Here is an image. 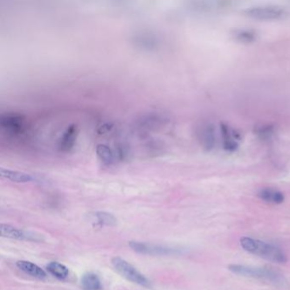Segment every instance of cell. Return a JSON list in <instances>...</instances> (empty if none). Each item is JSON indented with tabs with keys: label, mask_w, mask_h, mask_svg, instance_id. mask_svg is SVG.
I'll use <instances>...</instances> for the list:
<instances>
[{
	"label": "cell",
	"mask_w": 290,
	"mask_h": 290,
	"mask_svg": "<svg viewBox=\"0 0 290 290\" xmlns=\"http://www.w3.org/2000/svg\"><path fill=\"white\" fill-rule=\"evenodd\" d=\"M113 267L120 275L128 279V281L134 284H139L143 287H150V282L147 278L136 270L135 267L129 264L128 261L120 257H114L112 259Z\"/></svg>",
	"instance_id": "3957f363"
},
{
	"label": "cell",
	"mask_w": 290,
	"mask_h": 290,
	"mask_svg": "<svg viewBox=\"0 0 290 290\" xmlns=\"http://www.w3.org/2000/svg\"><path fill=\"white\" fill-rule=\"evenodd\" d=\"M0 127L9 136L22 135L27 128V121L24 117L16 113H7L0 119Z\"/></svg>",
	"instance_id": "277c9868"
},
{
	"label": "cell",
	"mask_w": 290,
	"mask_h": 290,
	"mask_svg": "<svg viewBox=\"0 0 290 290\" xmlns=\"http://www.w3.org/2000/svg\"><path fill=\"white\" fill-rule=\"evenodd\" d=\"M96 152L99 159H101V163L106 165H111L114 164L116 157L114 155L110 147L105 145V144H100L96 147Z\"/></svg>",
	"instance_id": "2e32d148"
},
{
	"label": "cell",
	"mask_w": 290,
	"mask_h": 290,
	"mask_svg": "<svg viewBox=\"0 0 290 290\" xmlns=\"http://www.w3.org/2000/svg\"><path fill=\"white\" fill-rule=\"evenodd\" d=\"M16 266L18 267L21 271L25 272L26 274L32 276L36 278H44L46 277V272L43 271V269L40 266L35 265L34 263L27 260H20L16 263Z\"/></svg>",
	"instance_id": "7c38bea8"
},
{
	"label": "cell",
	"mask_w": 290,
	"mask_h": 290,
	"mask_svg": "<svg viewBox=\"0 0 290 290\" xmlns=\"http://www.w3.org/2000/svg\"><path fill=\"white\" fill-rule=\"evenodd\" d=\"M47 270L51 275L59 279H65L67 278V276L69 275V270L67 266L56 261H53L48 264Z\"/></svg>",
	"instance_id": "e0dca14e"
},
{
	"label": "cell",
	"mask_w": 290,
	"mask_h": 290,
	"mask_svg": "<svg viewBox=\"0 0 290 290\" xmlns=\"http://www.w3.org/2000/svg\"><path fill=\"white\" fill-rule=\"evenodd\" d=\"M198 137L202 147L207 151H211L215 147L216 141L215 128L214 125L208 122L201 124L198 129Z\"/></svg>",
	"instance_id": "8992f818"
},
{
	"label": "cell",
	"mask_w": 290,
	"mask_h": 290,
	"mask_svg": "<svg viewBox=\"0 0 290 290\" xmlns=\"http://www.w3.org/2000/svg\"><path fill=\"white\" fill-rule=\"evenodd\" d=\"M0 174H1V176L4 179L11 180L14 182H19V183H24V182H29V181L34 180V177L32 175L26 174V173H22V172L13 171V170L1 168Z\"/></svg>",
	"instance_id": "4fadbf2b"
},
{
	"label": "cell",
	"mask_w": 290,
	"mask_h": 290,
	"mask_svg": "<svg viewBox=\"0 0 290 290\" xmlns=\"http://www.w3.org/2000/svg\"><path fill=\"white\" fill-rule=\"evenodd\" d=\"M228 268L234 274L246 278H256L273 283L281 280V275H279L278 272L270 268L253 267L244 265H230Z\"/></svg>",
	"instance_id": "7a4b0ae2"
},
{
	"label": "cell",
	"mask_w": 290,
	"mask_h": 290,
	"mask_svg": "<svg viewBox=\"0 0 290 290\" xmlns=\"http://www.w3.org/2000/svg\"><path fill=\"white\" fill-rule=\"evenodd\" d=\"M253 131L261 140H268L274 133V127L271 124H259L254 128Z\"/></svg>",
	"instance_id": "ac0fdd59"
},
{
	"label": "cell",
	"mask_w": 290,
	"mask_h": 290,
	"mask_svg": "<svg viewBox=\"0 0 290 290\" xmlns=\"http://www.w3.org/2000/svg\"><path fill=\"white\" fill-rule=\"evenodd\" d=\"M244 14L256 20H277L284 15V9L276 5L251 7L245 9Z\"/></svg>",
	"instance_id": "5b68a950"
},
{
	"label": "cell",
	"mask_w": 290,
	"mask_h": 290,
	"mask_svg": "<svg viewBox=\"0 0 290 290\" xmlns=\"http://www.w3.org/2000/svg\"><path fill=\"white\" fill-rule=\"evenodd\" d=\"M129 246L134 249L135 252L144 254H157V255H165L169 253H174V250L168 248L156 246V245H148L145 243L140 242L131 241L129 243Z\"/></svg>",
	"instance_id": "9c48e42d"
},
{
	"label": "cell",
	"mask_w": 290,
	"mask_h": 290,
	"mask_svg": "<svg viewBox=\"0 0 290 290\" xmlns=\"http://www.w3.org/2000/svg\"><path fill=\"white\" fill-rule=\"evenodd\" d=\"M220 127L224 149L226 152H235L239 147L238 141L241 139V135L225 123L220 124Z\"/></svg>",
	"instance_id": "52a82bcc"
},
{
	"label": "cell",
	"mask_w": 290,
	"mask_h": 290,
	"mask_svg": "<svg viewBox=\"0 0 290 290\" xmlns=\"http://www.w3.org/2000/svg\"><path fill=\"white\" fill-rule=\"evenodd\" d=\"M0 235L3 238L17 239V240H28V241H39L40 238L32 232H25L22 230L16 229L15 227L1 224L0 225Z\"/></svg>",
	"instance_id": "ba28073f"
},
{
	"label": "cell",
	"mask_w": 290,
	"mask_h": 290,
	"mask_svg": "<svg viewBox=\"0 0 290 290\" xmlns=\"http://www.w3.org/2000/svg\"><path fill=\"white\" fill-rule=\"evenodd\" d=\"M81 285H82L83 290H101V284L100 278L95 273L89 272L83 276L82 280H81Z\"/></svg>",
	"instance_id": "5bb4252c"
},
{
	"label": "cell",
	"mask_w": 290,
	"mask_h": 290,
	"mask_svg": "<svg viewBox=\"0 0 290 290\" xmlns=\"http://www.w3.org/2000/svg\"><path fill=\"white\" fill-rule=\"evenodd\" d=\"M241 247L249 253L262 257L266 260L278 264L287 262V256L280 248L275 245L267 244L259 239L244 237L240 239Z\"/></svg>",
	"instance_id": "6da1fadb"
},
{
	"label": "cell",
	"mask_w": 290,
	"mask_h": 290,
	"mask_svg": "<svg viewBox=\"0 0 290 290\" xmlns=\"http://www.w3.org/2000/svg\"><path fill=\"white\" fill-rule=\"evenodd\" d=\"M233 40L243 43H250L256 40V33L248 29H237L232 33Z\"/></svg>",
	"instance_id": "9a60e30c"
},
{
	"label": "cell",
	"mask_w": 290,
	"mask_h": 290,
	"mask_svg": "<svg viewBox=\"0 0 290 290\" xmlns=\"http://www.w3.org/2000/svg\"><path fill=\"white\" fill-rule=\"evenodd\" d=\"M258 197L262 201L268 204H273V205H280L282 203H284V199H285L284 193L282 192L273 188H268V187L260 189L258 193Z\"/></svg>",
	"instance_id": "8fae6325"
},
{
	"label": "cell",
	"mask_w": 290,
	"mask_h": 290,
	"mask_svg": "<svg viewBox=\"0 0 290 290\" xmlns=\"http://www.w3.org/2000/svg\"><path fill=\"white\" fill-rule=\"evenodd\" d=\"M78 136V128L75 124H71L65 129L59 139L58 149L61 152H68L74 147Z\"/></svg>",
	"instance_id": "30bf717a"
},
{
	"label": "cell",
	"mask_w": 290,
	"mask_h": 290,
	"mask_svg": "<svg viewBox=\"0 0 290 290\" xmlns=\"http://www.w3.org/2000/svg\"><path fill=\"white\" fill-rule=\"evenodd\" d=\"M95 216L97 218L98 222L101 225L110 226L116 225L117 219L112 214L106 212H97Z\"/></svg>",
	"instance_id": "d6986e66"
}]
</instances>
